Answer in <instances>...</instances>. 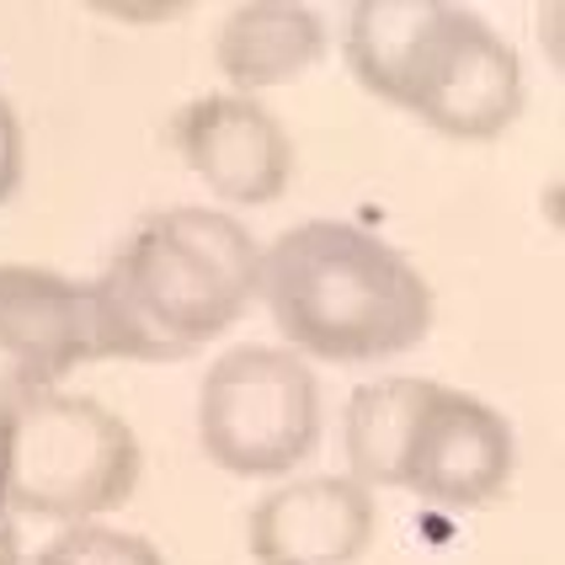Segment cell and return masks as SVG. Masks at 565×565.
Instances as JSON below:
<instances>
[{"label": "cell", "instance_id": "6da1fadb", "mask_svg": "<svg viewBox=\"0 0 565 565\" xmlns=\"http://www.w3.org/2000/svg\"><path fill=\"white\" fill-rule=\"evenodd\" d=\"M262 246L224 209H160L92 278L102 352L124 363H182L252 310Z\"/></svg>", "mask_w": 565, "mask_h": 565}, {"label": "cell", "instance_id": "7a4b0ae2", "mask_svg": "<svg viewBox=\"0 0 565 565\" xmlns=\"http://www.w3.org/2000/svg\"><path fill=\"white\" fill-rule=\"evenodd\" d=\"M256 299L305 363H384L433 331V282L384 235L347 220H305L262 246Z\"/></svg>", "mask_w": 565, "mask_h": 565}, {"label": "cell", "instance_id": "3957f363", "mask_svg": "<svg viewBox=\"0 0 565 565\" xmlns=\"http://www.w3.org/2000/svg\"><path fill=\"white\" fill-rule=\"evenodd\" d=\"M145 470L139 438L96 395H28L11 406L6 512L43 523H102L134 497Z\"/></svg>", "mask_w": 565, "mask_h": 565}, {"label": "cell", "instance_id": "277c9868", "mask_svg": "<svg viewBox=\"0 0 565 565\" xmlns=\"http://www.w3.org/2000/svg\"><path fill=\"white\" fill-rule=\"evenodd\" d=\"M320 379L288 347L246 342L209 363L198 390V448L241 480H278L320 443Z\"/></svg>", "mask_w": 565, "mask_h": 565}, {"label": "cell", "instance_id": "5b68a950", "mask_svg": "<svg viewBox=\"0 0 565 565\" xmlns=\"http://www.w3.org/2000/svg\"><path fill=\"white\" fill-rule=\"evenodd\" d=\"M512 470H518V443L502 411L470 390L427 379L401 459V491L448 512H475L507 497Z\"/></svg>", "mask_w": 565, "mask_h": 565}, {"label": "cell", "instance_id": "8992f818", "mask_svg": "<svg viewBox=\"0 0 565 565\" xmlns=\"http://www.w3.org/2000/svg\"><path fill=\"white\" fill-rule=\"evenodd\" d=\"M102 358L92 282L32 262H0V395L11 406L60 390L64 374Z\"/></svg>", "mask_w": 565, "mask_h": 565}, {"label": "cell", "instance_id": "52a82bcc", "mask_svg": "<svg viewBox=\"0 0 565 565\" xmlns=\"http://www.w3.org/2000/svg\"><path fill=\"white\" fill-rule=\"evenodd\" d=\"M406 113L459 145H486L507 134L523 113L518 49L470 6H448V22L411 86Z\"/></svg>", "mask_w": 565, "mask_h": 565}, {"label": "cell", "instance_id": "ba28073f", "mask_svg": "<svg viewBox=\"0 0 565 565\" xmlns=\"http://www.w3.org/2000/svg\"><path fill=\"white\" fill-rule=\"evenodd\" d=\"M171 139H177L192 177L241 209L278 203L294 182V166H299L278 113L256 96L235 92L192 96L171 124Z\"/></svg>", "mask_w": 565, "mask_h": 565}, {"label": "cell", "instance_id": "9c48e42d", "mask_svg": "<svg viewBox=\"0 0 565 565\" xmlns=\"http://www.w3.org/2000/svg\"><path fill=\"white\" fill-rule=\"evenodd\" d=\"M379 502L352 475L282 480L246 518L256 565H358L374 550Z\"/></svg>", "mask_w": 565, "mask_h": 565}, {"label": "cell", "instance_id": "30bf717a", "mask_svg": "<svg viewBox=\"0 0 565 565\" xmlns=\"http://www.w3.org/2000/svg\"><path fill=\"white\" fill-rule=\"evenodd\" d=\"M331 32L315 6L299 0H246L230 6L214 38V64L235 96L278 92L288 81L310 75L326 60Z\"/></svg>", "mask_w": 565, "mask_h": 565}, {"label": "cell", "instance_id": "8fae6325", "mask_svg": "<svg viewBox=\"0 0 565 565\" xmlns=\"http://www.w3.org/2000/svg\"><path fill=\"white\" fill-rule=\"evenodd\" d=\"M448 22V0H358L347 11L342 54L358 86L406 113V96Z\"/></svg>", "mask_w": 565, "mask_h": 565}, {"label": "cell", "instance_id": "7c38bea8", "mask_svg": "<svg viewBox=\"0 0 565 565\" xmlns=\"http://www.w3.org/2000/svg\"><path fill=\"white\" fill-rule=\"evenodd\" d=\"M427 395V379L390 374L374 384H358L342 411V448L347 475L369 491H401V459L411 443V422Z\"/></svg>", "mask_w": 565, "mask_h": 565}, {"label": "cell", "instance_id": "4fadbf2b", "mask_svg": "<svg viewBox=\"0 0 565 565\" xmlns=\"http://www.w3.org/2000/svg\"><path fill=\"white\" fill-rule=\"evenodd\" d=\"M28 565H166V555L145 534H128L113 523H70Z\"/></svg>", "mask_w": 565, "mask_h": 565}, {"label": "cell", "instance_id": "5bb4252c", "mask_svg": "<svg viewBox=\"0 0 565 565\" xmlns=\"http://www.w3.org/2000/svg\"><path fill=\"white\" fill-rule=\"evenodd\" d=\"M22 171H28V134H22L17 107L0 92V209L11 203V192L22 188Z\"/></svg>", "mask_w": 565, "mask_h": 565}, {"label": "cell", "instance_id": "9a60e30c", "mask_svg": "<svg viewBox=\"0 0 565 565\" xmlns=\"http://www.w3.org/2000/svg\"><path fill=\"white\" fill-rule=\"evenodd\" d=\"M0 565H22V534L11 512H0Z\"/></svg>", "mask_w": 565, "mask_h": 565}, {"label": "cell", "instance_id": "2e32d148", "mask_svg": "<svg viewBox=\"0 0 565 565\" xmlns=\"http://www.w3.org/2000/svg\"><path fill=\"white\" fill-rule=\"evenodd\" d=\"M6 454H11V401L0 395V512H6Z\"/></svg>", "mask_w": 565, "mask_h": 565}, {"label": "cell", "instance_id": "e0dca14e", "mask_svg": "<svg viewBox=\"0 0 565 565\" xmlns=\"http://www.w3.org/2000/svg\"><path fill=\"white\" fill-rule=\"evenodd\" d=\"M22 565H28V561H22Z\"/></svg>", "mask_w": 565, "mask_h": 565}]
</instances>
